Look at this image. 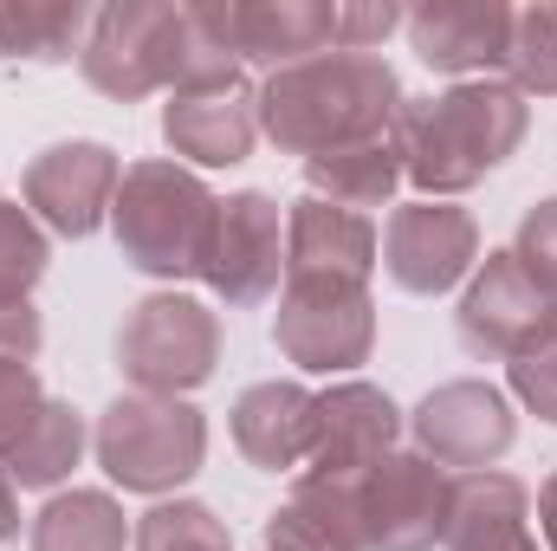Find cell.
<instances>
[{
    "mask_svg": "<svg viewBox=\"0 0 557 551\" xmlns=\"http://www.w3.org/2000/svg\"><path fill=\"white\" fill-rule=\"evenodd\" d=\"M78 72L91 91L137 105L149 91H208V85H234L240 59L221 46V33L208 26V7H169V0H111L91 13Z\"/></svg>",
    "mask_w": 557,
    "mask_h": 551,
    "instance_id": "cell-1",
    "label": "cell"
},
{
    "mask_svg": "<svg viewBox=\"0 0 557 551\" xmlns=\"http://www.w3.org/2000/svg\"><path fill=\"white\" fill-rule=\"evenodd\" d=\"M396 118H403V78L383 52H318L260 78V137L305 162L389 137Z\"/></svg>",
    "mask_w": 557,
    "mask_h": 551,
    "instance_id": "cell-2",
    "label": "cell"
},
{
    "mask_svg": "<svg viewBox=\"0 0 557 551\" xmlns=\"http://www.w3.org/2000/svg\"><path fill=\"white\" fill-rule=\"evenodd\" d=\"M525 131H532V105L506 78H467L434 98H403L396 149L421 201H447L486 182L525 143Z\"/></svg>",
    "mask_w": 557,
    "mask_h": 551,
    "instance_id": "cell-3",
    "label": "cell"
},
{
    "mask_svg": "<svg viewBox=\"0 0 557 551\" xmlns=\"http://www.w3.org/2000/svg\"><path fill=\"white\" fill-rule=\"evenodd\" d=\"M214 208L221 195L182 169V162H131L124 182H117V201H111V234L124 247V260L143 279H195L201 273V254H208V228H214Z\"/></svg>",
    "mask_w": 557,
    "mask_h": 551,
    "instance_id": "cell-4",
    "label": "cell"
},
{
    "mask_svg": "<svg viewBox=\"0 0 557 551\" xmlns=\"http://www.w3.org/2000/svg\"><path fill=\"white\" fill-rule=\"evenodd\" d=\"M91 454L111 474V487L169 500L188 487L208 461V415L182 396H117L91 428Z\"/></svg>",
    "mask_w": 557,
    "mask_h": 551,
    "instance_id": "cell-5",
    "label": "cell"
},
{
    "mask_svg": "<svg viewBox=\"0 0 557 551\" xmlns=\"http://www.w3.org/2000/svg\"><path fill=\"white\" fill-rule=\"evenodd\" d=\"M221 311L188 292H149L117 325V370L137 396H188L221 370Z\"/></svg>",
    "mask_w": 557,
    "mask_h": 551,
    "instance_id": "cell-6",
    "label": "cell"
},
{
    "mask_svg": "<svg viewBox=\"0 0 557 551\" xmlns=\"http://www.w3.org/2000/svg\"><path fill=\"white\" fill-rule=\"evenodd\" d=\"M273 344L305 377H344V370L370 364V344H376V298H370V285L285 279L278 311H273Z\"/></svg>",
    "mask_w": 557,
    "mask_h": 551,
    "instance_id": "cell-7",
    "label": "cell"
},
{
    "mask_svg": "<svg viewBox=\"0 0 557 551\" xmlns=\"http://www.w3.org/2000/svg\"><path fill=\"white\" fill-rule=\"evenodd\" d=\"M350 500H357L363 551H434L441 532H447L454 474L434 467L416 448H396L370 474L350 480Z\"/></svg>",
    "mask_w": 557,
    "mask_h": 551,
    "instance_id": "cell-8",
    "label": "cell"
},
{
    "mask_svg": "<svg viewBox=\"0 0 557 551\" xmlns=\"http://www.w3.org/2000/svg\"><path fill=\"white\" fill-rule=\"evenodd\" d=\"M195 279L234 311H253L278 292V279H285V215H278V201L267 188L221 195Z\"/></svg>",
    "mask_w": 557,
    "mask_h": 551,
    "instance_id": "cell-9",
    "label": "cell"
},
{
    "mask_svg": "<svg viewBox=\"0 0 557 551\" xmlns=\"http://www.w3.org/2000/svg\"><path fill=\"white\" fill-rule=\"evenodd\" d=\"M454 331L480 364H512L545 331H557V298H545L532 285V273L512 260V247H499L473 267L467 292H460V311H454Z\"/></svg>",
    "mask_w": 557,
    "mask_h": 551,
    "instance_id": "cell-10",
    "label": "cell"
},
{
    "mask_svg": "<svg viewBox=\"0 0 557 551\" xmlns=\"http://www.w3.org/2000/svg\"><path fill=\"white\" fill-rule=\"evenodd\" d=\"M409 434H416V454H428L434 467L486 474L512 454L519 415L506 403V390H493L480 377H460V383H441V390L421 396V409L409 415Z\"/></svg>",
    "mask_w": 557,
    "mask_h": 551,
    "instance_id": "cell-11",
    "label": "cell"
},
{
    "mask_svg": "<svg viewBox=\"0 0 557 551\" xmlns=\"http://www.w3.org/2000/svg\"><path fill=\"white\" fill-rule=\"evenodd\" d=\"M208 26L240 65H298L344 52V0H201Z\"/></svg>",
    "mask_w": 557,
    "mask_h": 551,
    "instance_id": "cell-12",
    "label": "cell"
},
{
    "mask_svg": "<svg viewBox=\"0 0 557 551\" xmlns=\"http://www.w3.org/2000/svg\"><path fill=\"white\" fill-rule=\"evenodd\" d=\"M117 182H124V162L111 143H52L26 162V215L65 241H85L111 221V201H117Z\"/></svg>",
    "mask_w": 557,
    "mask_h": 551,
    "instance_id": "cell-13",
    "label": "cell"
},
{
    "mask_svg": "<svg viewBox=\"0 0 557 551\" xmlns=\"http://www.w3.org/2000/svg\"><path fill=\"white\" fill-rule=\"evenodd\" d=\"M383 267L403 292L441 298L480 267V221L454 201H403L383 228Z\"/></svg>",
    "mask_w": 557,
    "mask_h": 551,
    "instance_id": "cell-14",
    "label": "cell"
},
{
    "mask_svg": "<svg viewBox=\"0 0 557 551\" xmlns=\"http://www.w3.org/2000/svg\"><path fill=\"white\" fill-rule=\"evenodd\" d=\"M403 33L416 46V59L428 72H447V78H486L506 65L512 52V7L506 0H421L403 13Z\"/></svg>",
    "mask_w": 557,
    "mask_h": 551,
    "instance_id": "cell-15",
    "label": "cell"
},
{
    "mask_svg": "<svg viewBox=\"0 0 557 551\" xmlns=\"http://www.w3.org/2000/svg\"><path fill=\"white\" fill-rule=\"evenodd\" d=\"M396 434H403V409L389 403V390L357 383V377L331 383L318 396V434H311L305 474H318V480H357L383 454H396Z\"/></svg>",
    "mask_w": 557,
    "mask_h": 551,
    "instance_id": "cell-16",
    "label": "cell"
},
{
    "mask_svg": "<svg viewBox=\"0 0 557 551\" xmlns=\"http://www.w3.org/2000/svg\"><path fill=\"white\" fill-rule=\"evenodd\" d=\"M162 143L188 156L195 169H234L260 143V85H208V91H169L162 105Z\"/></svg>",
    "mask_w": 557,
    "mask_h": 551,
    "instance_id": "cell-17",
    "label": "cell"
},
{
    "mask_svg": "<svg viewBox=\"0 0 557 551\" xmlns=\"http://www.w3.org/2000/svg\"><path fill=\"white\" fill-rule=\"evenodd\" d=\"M376 221L370 215H350V208H331L318 195L292 201L285 215V279H344V285H370L376 273Z\"/></svg>",
    "mask_w": 557,
    "mask_h": 551,
    "instance_id": "cell-18",
    "label": "cell"
},
{
    "mask_svg": "<svg viewBox=\"0 0 557 551\" xmlns=\"http://www.w3.org/2000/svg\"><path fill=\"white\" fill-rule=\"evenodd\" d=\"M311 434H318V396L292 377L253 383L234 403V448L260 467V474H298L311 461Z\"/></svg>",
    "mask_w": 557,
    "mask_h": 551,
    "instance_id": "cell-19",
    "label": "cell"
},
{
    "mask_svg": "<svg viewBox=\"0 0 557 551\" xmlns=\"http://www.w3.org/2000/svg\"><path fill=\"white\" fill-rule=\"evenodd\" d=\"M447 551H545L532 532V493L525 480L486 467V474H460L454 500H447Z\"/></svg>",
    "mask_w": 557,
    "mask_h": 551,
    "instance_id": "cell-20",
    "label": "cell"
},
{
    "mask_svg": "<svg viewBox=\"0 0 557 551\" xmlns=\"http://www.w3.org/2000/svg\"><path fill=\"white\" fill-rule=\"evenodd\" d=\"M267 551H363V526H357L350 480L298 474L292 500L267 519Z\"/></svg>",
    "mask_w": 557,
    "mask_h": 551,
    "instance_id": "cell-21",
    "label": "cell"
},
{
    "mask_svg": "<svg viewBox=\"0 0 557 551\" xmlns=\"http://www.w3.org/2000/svg\"><path fill=\"white\" fill-rule=\"evenodd\" d=\"M305 182L318 201L331 208H350V215H370V208H389L396 188L409 182L403 175V149H396V131L376 143H350V149H331V156H311L305 162Z\"/></svg>",
    "mask_w": 557,
    "mask_h": 551,
    "instance_id": "cell-22",
    "label": "cell"
},
{
    "mask_svg": "<svg viewBox=\"0 0 557 551\" xmlns=\"http://www.w3.org/2000/svg\"><path fill=\"white\" fill-rule=\"evenodd\" d=\"M85 0H0V65H65L85 52Z\"/></svg>",
    "mask_w": 557,
    "mask_h": 551,
    "instance_id": "cell-23",
    "label": "cell"
},
{
    "mask_svg": "<svg viewBox=\"0 0 557 551\" xmlns=\"http://www.w3.org/2000/svg\"><path fill=\"white\" fill-rule=\"evenodd\" d=\"M91 448V428H85V409L46 396V409L33 415V428L13 441V454L0 461L13 474V487H33V493H52L59 480H72V467L85 461Z\"/></svg>",
    "mask_w": 557,
    "mask_h": 551,
    "instance_id": "cell-24",
    "label": "cell"
},
{
    "mask_svg": "<svg viewBox=\"0 0 557 551\" xmlns=\"http://www.w3.org/2000/svg\"><path fill=\"white\" fill-rule=\"evenodd\" d=\"M33 551H124L131 546V519L104 487H72L52 493L33 513Z\"/></svg>",
    "mask_w": 557,
    "mask_h": 551,
    "instance_id": "cell-25",
    "label": "cell"
},
{
    "mask_svg": "<svg viewBox=\"0 0 557 551\" xmlns=\"http://www.w3.org/2000/svg\"><path fill=\"white\" fill-rule=\"evenodd\" d=\"M131 546L137 551H234V532L201 500H156L131 526Z\"/></svg>",
    "mask_w": 557,
    "mask_h": 551,
    "instance_id": "cell-26",
    "label": "cell"
},
{
    "mask_svg": "<svg viewBox=\"0 0 557 551\" xmlns=\"http://www.w3.org/2000/svg\"><path fill=\"white\" fill-rule=\"evenodd\" d=\"M506 85L519 98H557V7H512V52H506Z\"/></svg>",
    "mask_w": 557,
    "mask_h": 551,
    "instance_id": "cell-27",
    "label": "cell"
},
{
    "mask_svg": "<svg viewBox=\"0 0 557 551\" xmlns=\"http://www.w3.org/2000/svg\"><path fill=\"white\" fill-rule=\"evenodd\" d=\"M46 267H52L46 228L26 208L0 201V305H26V292L46 279Z\"/></svg>",
    "mask_w": 557,
    "mask_h": 551,
    "instance_id": "cell-28",
    "label": "cell"
},
{
    "mask_svg": "<svg viewBox=\"0 0 557 551\" xmlns=\"http://www.w3.org/2000/svg\"><path fill=\"white\" fill-rule=\"evenodd\" d=\"M512 260L532 273V285L557 298V195L545 201H532L525 215H519V234H512Z\"/></svg>",
    "mask_w": 557,
    "mask_h": 551,
    "instance_id": "cell-29",
    "label": "cell"
},
{
    "mask_svg": "<svg viewBox=\"0 0 557 551\" xmlns=\"http://www.w3.org/2000/svg\"><path fill=\"white\" fill-rule=\"evenodd\" d=\"M46 409V390H39V370L20 364V357H0V461L13 454V441L33 428V415Z\"/></svg>",
    "mask_w": 557,
    "mask_h": 551,
    "instance_id": "cell-30",
    "label": "cell"
},
{
    "mask_svg": "<svg viewBox=\"0 0 557 551\" xmlns=\"http://www.w3.org/2000/svg\"><path fill=\"white\" fill-rule=\"evenodd\" d=\"M506 377H512V396L539 415V421H552L557 428V331H545L525 357H512Z\"/></svg>",
    "mask_w": 557,
    "mask_h": 551,
    "instance_id": "cell-31",
    "label": "cell"
},
{
    "mask_svg": "<svg viewBox=\"0 0 557 551\" xmlns=\"http://www.w3.org/2000/svg\"><path fill=\"white\" fill-rule=\"evenodd\" d=\"M39 344H46L39 311H33V305H0V357L33 364V357H39Z\"/></svg>",
    "mask_w": 557,
    "mask_h": 551,
    "instance_id": "cell-32",
    "label": "cell"
},
{
    "mask_svg": "<svg viewBox=\"0 0 557 551\" xmlns=\"http://www.w3.org/2000/svg\"><path fill=\"white\" fill-rule=\"evenodd\" d=\"M20 539V487H13V474L0 467V546H13Z\"/></svg>",
    "mask_w": 557,
    "mask_h": 551,
    "instance_id": "cell-33",
    "label": "cell"
},
{
    "mask_svg": "<svg viewBox=\"0 0 557 551\" xmlns=\"http://www.w3.org/2000/svg\"><path fill=\"white\" fill-rule=\"evenodd\" d=\"M539 532H545V551H557V467H552V480L539 487Z\"/></svg>",
    "mask_w": 557,
    "mask_h": 551,
    "instance_id": "cell-34",
    "label": "cell"
}]
</instances>
